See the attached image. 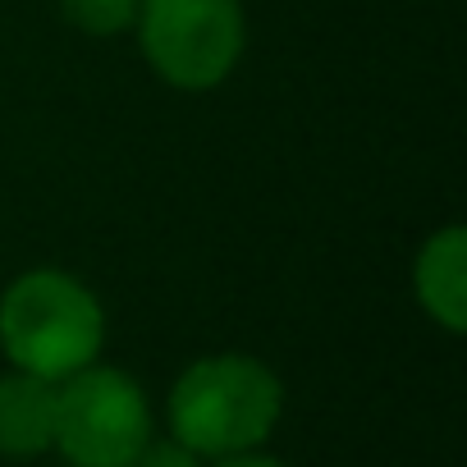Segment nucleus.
<instances>
[{
	"instance_id": "1",
	"label": "nucleus",
	"mask_w": 467,
	"mask_h": 467,
	"mask_svg": "<svg viewBox=\"0 0 467 467\" xmlns=\"http://www.w3.org/2000/svg\"><path fill=\"white\" fill-rule=\"evenodd\" d=\"M170 435L197 458L244 453L271 440L285 412L280 376L248 353L197 358L170 389Z\"/></svg>"
},
{
	"instance_id": "2",
	"label": "nucleus",
	"mask_w": 467,
	"mask_h": 467,
	"mask_svg": "<svg viewBox=\"0 0 467 467\" xmlns=\"http://www.w3.org/2000/svg\"><path fill=\"white\" fill-rule=\"evenodd\" d=\"M106 312L97 294L65 271H24L0 294V348L15 371L65 380L97 362Z\"/></svg>"
},
{
	"instance_id": "3",
	"label": "nucleus",
	"mask_w": 467,
	"mask_h": 467,
	"mask_svg": "<svg viewBox=\"0 0 467 467\" xmlns=\"http://www.w3.org/2000/svg\"><path fill=\"white\" fill-rule=\"evenodd\" d=\"M133 24L147 65L179 92L220 88L248 42L239 0H138Z\"/></svg>"
},
{
	"instance_id": "4",
	"label": "nucleus",
	"mask_w": 467,
	"mask_h": 467,
	"mask_svg": "<svg viewBox=\"0 0 467 467\" xmlns=\"http://www.w3.org/2000/svg\"><path fill=\"white\" fill-rule=\"evenodd\" d=\"M151 440L142 385L119 367H83L56 385V440L69 467H129Z\"/></svg>"
},
{
	"instance_id": "5",
	"label": "nucleus",
	"mask_w": 467,
	"mask_h": 467,
	"mask_svg": "<svg viewBox=\"0 0 467 467\" xmlns=\"http://www.w3.org/2000/svg\"><path fill=\"white\" fill-rule=\"evenodd\" d=\"M412 289L421 312L435 326H444L449 335L467 330V229L462 224H444L421 244L412 262Z\"/></svg>"
},
{
	"instance_id": "6",
	"label": "nucleus",
	"mask_w": 467,
	"mask_h": 467,
	"mask_svg": "<svg viewBox=\"0 0 467 467\" xmlns=\"http://www.w3.org/2000/svg\"><path fill=\"white\" fill-rule=\"evenodd\" d=\"M56 385L33 371L0 376V453L5 458H37L56 440Z\"/></svg>"
},
{
	"instance_id": "7",
	"label": "nucleus",
	"mask_w": 467,
	"mask_h": 467,
	"mask_svg": "<svg viewBox=\"0 0 467 467\" xmlns=\"http://www.w3.org/2000/svg\"><path fill=\"white\" fill-rule=\"evenodd\" d=\"M60 15L88 37H119L138 19V0H60Z\"/></svg>"
},
{
	"instance_id": "8",
	"label": "nucleus",
	"mask_w": 467,
	"mask_h": 467,
	"mask_svg": "<svg viewBox=\"0 0 467 467\" xmlns=\"http://www.w3.org/2000/svg\"><path fill=\"white\" fill-rule=\"evenodd\" d=\"M129 467H202V458L170 435V440H147L142 453H138Z\"/></svg>"
},
{
	"instance_id": "9",
	"label": "nucleus",
	"mask_w": 467,
	"mask_h": 467,
	"mask_svg": "<svg viewBox=\"0 0 467 467\" xmlns=\"http://www.w3.org/2000/svg\"><path fill=\"white\" fill-rule=\"evenodd\" d=\"M211 467H285V462H280V458H271V453L244 449V453H224V458H211Z\"/></svg>"
}]
</instances>
